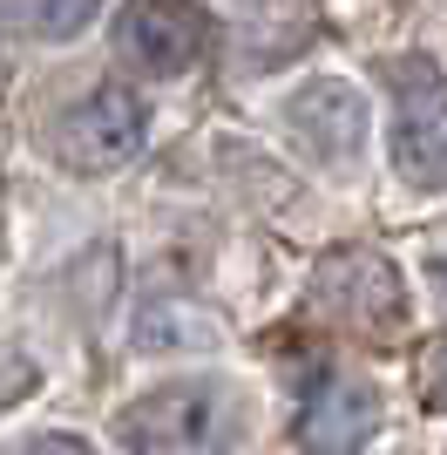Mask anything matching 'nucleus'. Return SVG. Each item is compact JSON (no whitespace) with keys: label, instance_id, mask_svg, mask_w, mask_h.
Masks as SVG:
<instances>
[{"label":"nucleus","instance_id":"nucleus-7","mask_svg":"<svg viewBox=\"0 0 447 455\" xmlns=\"http://www.w3.org/2000/svg\"><path fill=\"white\" fill-rule=\"evenodd\" d=\"M372 428H380V395L353 374L318 380L312 401H305V415H298V442L312 455H353Z\"/></svg>","mask_w":447,"mask_h":455},{"label":"nucleus","instance_id":"nucleus-10","mask_svg":"<svg viewBox=\"0 0 447 455\" xmlns=\"http://www.w3.org/2000/svg\"><path fill=\"white\" fill-rule=\"evenodd\" d=\"M35 361H20V354H14V347H7V354H0V408H7V401H20V395H27V387H35Z\"/></svg>","mask_w":447,"mask_h":455},{"label":"nucleus","instance_id":"nucleus-4","mask_svg":"<svg viewBox=\"0 0 447 455\" xmlns=\"http://www.w3.org/2000/svg\"><path fill=\"white\" fill-rule=\"evenodd\" d=\"M204 41H210V20L197 0H129L122 20H115V55L129 68H143L149 82L197 68Z\"/></svg>","mask_w":447,"mask_h":455},{"label":"nucleus","instance_id":"nucleus-2","mask_svg":"<svg viewBox=\"0 0 447 455\" xmlns=\"http://www.w3.org/2000/svg\"><path fill=\"white\" fill-rule=\"evenodd\" d=\"M143 136H149L143 95L122 89V82H102V89H89V95H82V102L55 123V150H61V164H68V171L102 177V171H122V164L143 150Z\"/></svg>","mask_w":447,"mask_h":455},{"label":"nucleus","instance_id":"nucleus-3","mask_svg":"<svg viewBox=\"0 0 447 455\" xmlns=\"http://www.w3.org/2000/svg\"><path fill=\"white\" fill-rule=\"evenodd\" d=\"M285 130L298 136L305 164L318 171H353L366 156V95L339 76H318L285 95Z\"/></svg>","mask_w":447,"mask_h":455},{"label":"nucleus","instance_id":"nucleus-13","mask_svg":"<svg viewBox=\"0 0 447 455\" xmlns=\"http://www.w3.org/2000/svg\"><path fill=\"white\" fill-rule=\"evenodd\" d=\"M427 272H434V292L447 299V251H434V266H427Z\"/></svg>","mask_w":447,"mask_h":455},{"label":"nucleus","instance_id":"nucleus-5","mask_svg":"<svg viewBox=\"0 0 447 455\" xmlns=\"http://www.w3.org/2000/svg\"><path fill=\"white\" fill-rule=\"evenodd\" d=\"M318 299L333 306L339 320L366 326V333H387L400 326V279L380 251H333L325 266H318Z\"/></svg>","mask_w":447,"mask_h":455},{"label":"nucleus","instance_id":"nucleus-1","mask_svg":"<svg viewBox=\"0 0 447 455\" xmlns=\"http://www.w3.org/2000/svg\"><path fill=\"white\" fill-rule=\"evenodd\" d=\"M122 442L136 455H204L231 428V395L217 380H169L122 408Z\"/></svg>","mask_w":447,"mask_h":455},{"label":"nucleus","instance_id":"nucleus-12","mask_svg":"<svg viewBox=\"0 0 447 455\" xmlns=\"http://www.w3.org/2000/svg\"><path fill=\"white\" fill-rule=\"evenodd\" d=\"M434 401H441V408H447V347H441V354H434Z\"/></svg>","mask_w":447,"mask_h":455},{"label":"nucleus","instance_id":"nucleus-11","mask_svg":"<svg viewBox=\"0 0 447 455\" xmlns=\"http://www.w3.org/2000/svg\"><path fill=\"white\" fill-rule=\"evenodd\" d=\"M14 455H95L82 435H35V442H20Z\"/></svg>","mask_w":447,"mask_h":455},{"label":"nucleus","instance_id":"nucleus-9","mask_svg":"<svg viewBox=\"0 0 447 455\" xmlns=\"http://www.w3.org/2000/svg\"><path fill=\"white\" fill-rule=\"evenodd\" d=\"M95 14H102V0H20V20L35 41H74Z\"/></svg>","mask_w":447,"mask_h":455},{"label":"nucleus","instance_id":"nucleus-6","mask_svg":"<svg viewBox=\"0 0 447 455\" xmlns=\"http://www.w3.org/2000/svg\"><path fill=\"white\" fill-rule=\"evenodd\" d=\"M393 171L413 190H447V89L413 82L393 109Z\"/></svg>","mask_w":447,"mask_h":455},{"label":"nucleus","instance_id":"nucleus-8","mask_svg":"<svg viewBox=\"0 0 447 455\" xmlns=\"http://www.w3.org/2000/svg\"><path fill=\"white\" fill-rule=\"evenodd\" d=\"M217 320H204L197 306H143V320H136V347H149V354H190V347H217Z\"/></svg>","mask_w":447,"mask_h":455}]
</instances>
